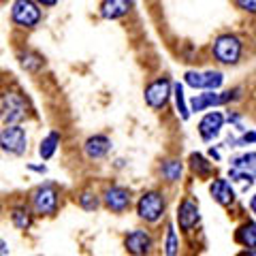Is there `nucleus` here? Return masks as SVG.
Wrapping results in <instances>:
<instances>
[{
	"mask_svg": "<svg viewBox=\"0 0 256 256\" xmlns=\"http://www.w3.org/2000/svg\"><path fill=\"white\" fill-rule=\"evenodd\" d=\"M28 116L26 98L18 92H4L2 94V122L4 126L20 124Z\"/></svg>",
	"mask_w": 256,
	"mask_h": 256,
	"instance_id": "1",
	"label": "nucleus"
},
{
	"mask_svg": "<svg viewBox=\"0 0 256 256\" xmlns=\"http://www.w3.org/2000/svg\"><path fill=\"white\" fill-rule=\"evenodd\" d=\"M11 20L22 28H34L41 22V9L36 0H15L11 6Z\"/></svg>",
	"mask_w": 256,
	"mask_h": 256,
	"instance_id": "2",
	"label": "nucleus"
},
{
	"mask_svg": "<svg viewBox=\"0 0 256 256\" xmlns=\"http://www.w3.org/2000/svg\"><path fill=\"white\" fill-rule=\"evenodd\" d=\"M214 56L222 64H237L242 58V41L235 34H220L214 41Z\"/></svg>",
	"mask_w": 256,
	"mask_h": 256,
	"instance_id": "3",
	"label": "nucleus"
},
{
	"mask_svg": "<svg viewBox=\"0 0 256 256\" xmlns=\"http://www.w3.org/2000/svg\"><path fill=\"white\" fill-rule=\"evenodd\" d=\"M137 214H139V218L146 222H158L164 214V196L156 190L146 192L137 203Z\"/></svg>",
	"mask_w": 256,
	"mask_h": 256,
	"instance_id": "4",
	"label": "nucleus"
},
{
	"mask_svg": "<svg viewBox=\"0 0 256 256\" xmlns=\"http://www.w3.org/2000/svg\"><path fill=\"white\" fill-rule=\"evenodd\" d=\"M32 207L41 216H52L58 210V188L54 184H43L32 192Z\"/></svg>",
	"mask_w": 256,
	"mask_h": 256,
	"instance_id": "5",
	"label": "nucleus"
},
{
	"mask_svg": "<svg viewBox=\"0 0 256 256\" xmlns=\"http://www.w3.org/2000/svg\"><path fill=\"white\" fill-rule=\"evenodd\" d=\"M239 96V90H228V92H203V94H194V98L190 100V111H205L210 107H220V105H226V102L235 100Z\"/></svg>",
	"mask_w": 256,
	"mask_h": 256,
	"instance_id": "6",
	"label": "nucleus"
},
{
	"mask_svg": "<svg viewBox=\"0 0 256 256\" xmlns=\"http://www.w3.org/2000/svg\"><path fill=\"white\" fill-rule=\"evenodd\" d=\"M0 143H2V150L4 152H11V154H24L28 148V137H26V130L20 126V124H11V126H4L2 132H0Z\"/></svg>",
	"mask_w": 256,
	"mask_h": 256,
	"instance_id": "7",
	"label": "nucleus"
},
{
	"mask_svg": "<svg viewBox=\"0 0 256 256\" xmlns=\"http://www.w3.org/2000/svg\"><path fill=\"white\" fill-rule=\"evenodd\" d=\"M171 94H173V84L166 77H160L146 88V102L152 109H162L169 102Z\"/></svg>",
	"mask_w": 256,
	"mask_h": 256,
	"instance_id": "8",
	"label": "nucleus"
},
{
	"mask_svg": "<svg viewBox=\"0 0 256 256\" xmlns=\"http://www.w3.org/2000/svg\"><path fill=\"white\" fill-rule=\"evenodd\" d=\"M186 84L194 90H203V92H210V90H218V88L224 84V75L220 70H205V73H196V70H188L186 75Z\"/></svg>",
	"mask_w": 256,
	"mask_h": 256,
	"instance_id": "9",
	"label": "nucleus"
},
{
	"mask_svg": "<svg viewBox=\"0 0 256 256\" xmlns=\"http://www.w3.org/2000/svg\"><path fill=\"white\" fill-rule=\"evenodd\" d=\"M222 126H224V116L220 111H210V114H205L201 118V122H198V134H201L203 141L210 143L222 132Z\"/></svg>",
	"mask_w": 256,
	"mask_h": 256,
	"instance_id": "10",
	"label": "nucleus"
},
{
	"mask_svg": "<svg viewBox=\"0 0 256 256\" xmlns=\"http://www.w3.org/2000/svg\"><path fill=\"white\" fill-rule=\"evenodd\" d=\"M124 246L132 256H146L152 250V237H150L148 230L137 228V230H132V233L126 235Z\"/></svg>",
	"mask_w": 256,
	"mask_h": 256,
	"instance_id": "11",
	"label": "nucleus"
},
{
	"mask_svg": "<svg viewBox=\"0 0 256 256\" xmlns=\"http://www.w3.org/2000/svg\"><path fill=\"white\" fill-rule=\"evenodd\" d=\"M105 205L107 210L116 212V214H122L128 210V205H130V192L122 186H111L105 190Z\"/></svg>",
	"mask_w": 256,
	"mask_h": 256,
	"instance_id": "12",
	"label": "nucleus"
},
{
	"mask_svg": "<svg viewBox=\"0 0 256 256\" xmlns=\"http://www.w3.org/2000/svg\"><path fill=\"white\" fill-rule=\"evenodd\" d=\"M178 224H180V228L182 230H190L194 224L198 222V205L192 201V198H184V201L180 203V207H178Z\"/></svg>",
	"mask_w": 256,
	"mask_h": 256,
	"instance_id": "13",
	"label": "nucleus"
},
{
	"mask_svg": "<svg viewBox=\"0 0 256 256\" xmlns=\"http://www.w3.org/2000/svg\"><path fill=\"white\" fill-rule=\"evenodd\" d=\"M210 192H212V196L216 198V203H220L224 207L235 201V190H233V186H230V182L224 180V178L214 180L212 186H210Z\"/></svg>",
	"mask_w": 256,
	"mask_h": 256,
	"instance_id": "14",
	"label": "nucleus"
},
{
	"mask_svg": "<svg viewBox=\"0 0 256 256\" xmlns=\"http://www.w3.org/2000/svg\"><path fill=\"white\" fill-rule=\"evenodd\" d=\"M132 0H102L100 4V15L105 20H120L130 11Z\"/></svg>",
	"mask_w": 256,
	"mask_h": 256,
	"instance_id": "15",
	"label": "nucleus"
},
{
	"mask_svg": "<svg viewBox=\"0 0 256 256\" xmlns=\"http://www.w3.org/2000/svg\"><path fill=\"white\" fill-rule=\"evenodd\" d=\"M86 156L88 158H92V160H98L102 156H107L109 154V150H111V141L105 137V134H94V137H90L86 141Z\"/></svg>",
	"mask_w": 256,
	"mask_h": 256,
	"instance_id": "16",
	"label": "nucleus"
},
{
	"mask_svg": "<svg viewBox=\"0 0 256 256\" xmlns=\"http://www.w3.org/2000/svg\"><path fill=\"white\" fill-rule=\"evenodd\" d=\"M237 244H242L246 248H256V222H246L237 230Z\"/></svg>",
	"mask_w": 256,
	"mask_h": 256,
	"instance_id": "17",
	"label": "nucleus"
},
{
	"mask_svg": "<svg viewBox=\"0 0 256 256\" xmlns=\"http://www.w3.org/2000/svg\"><path fill=\"white\" fill-rule=\"evenodd\" d=\"M58 146H60V134L58 132H50L47 137H43L41 146H38V154H41L43 160H50V158H54Z\"/></svg>",
	"mask_w": 256,
	"mask_h": 256,
	"instance_id": "18",
	"label": "nucleus"
},
{
	"mask_svg": "<svg viewBox=\"0 0 256 256\" xmlns=\"http://www.w3.org/2000/svg\"><path fill=\"white\" fill-rule=\"evenodd\" d=\"M173 98H175V107H178V116L182 120H188L190 118V107L186 102V94H184V86L178 82L173 84Z\"/></svg>",
	"mask_w": 256,
	"mask_h": 256,
	"instance_id": "19",
	"label": "nucleus"
},
{
	"mask_svg": "<svg viewBox=\"0 0 256 256\" xmlns=\"http://www.w3.org/2000/svg\"><path fill=\"white\" fill-rule=\"evenodd\" d=\"M11 222L20 230H26V228H30V224H32V216H30V212L26 210V207H13L11 210Z\"/></svg>",
	"mask_w": 256,
	"mask_h": 256,
	"instance_id": "20",
	"label": "nucleus"
},
{
	"mask_svg": "<svg viewBox=\"0 0 256 256\" xmlns=\"http://www.w3.org/2000/svg\"><path fill=\"white\" fill-rule=\"evenodd\" d=\"M190 166L192 171H194L196 175H201V178H205V175L212 173V164L205 160L203 154H198V152H192L190 154Z\"/></svg>",
	"mask_w": 256,
	"mask_h": 256,
	"instance_id": "21",
	"label": "nucleus"
},
{
	"mask_svg": "<svg viewBox=\"0 0 256 256\" xmlns=\"http://www.w3.org/2000/svg\"><path fill=\"white\" fill-rule=\"evenodd\" d=\"M160 171H162V178H164L166 182H180L184 166H182L180 160H166Z\"/></svg>",
	"mask_w": 256,
	"mask_h": 256,
	"instance_id": "22",
	"label": "nucleus"
},
{
	"mask_svg": "<svg viewBox=\"0 0 256 256\" xmlns=\"http://www.w3.org/2000/svg\"><path fill=\"white\" fill-rule=\"evenodd\" d=\"M77 203H79V207H82V210H86V212H94L96 207H98V196H96L94 192L86 190V192H82V194L77 196Z\"/></svg>",
	"mask_w": 256,
	"mask_h": 256,
	"instance_id": "23",
	"label": "nucleus"
},
{
	"mask_svg": "<svg viewBox=\"0 0 256 256\" xmlns=\"http://www.w3.org/2000/svg\"><path fill=\"white\" fill-rule=\"evenodd\" d=\"M178 250H180L178 235H175V228L169 226L166 228V239H164V256H178Z\"/></svg>",
	"mask_w": 256,
	"mask_h": 256,
	"instance_id": "24",
	"label": "nucleus"
},
{
	"mask_svg": "<svg viewBox=\"0 0 256 256\" xmlns=\"http://www.w3.org/2000/svg\"><path fill=\"white\" fill-rule=\"evenodd\" d=\"M233 169H256V152H250V154H244V156H239V158H233Z\"/></svg>",
	"mask_w": 256,
	"mask_h": 256,
	"instance_id": "25",
	"label": "nucleus"
},
{
	"mask_svg": "<svg viewBox=\"0 0 256 256\" xmlns=\"http://www.w3.org/2000/svg\"><path fill=\"white\" fill-rule=\"evenodd\" d=\"M233 143V148H246V146H252V143H256V130H250V132H244L242 137L237 139H228L226 146H230Z\"/></svg>",
	"mask_w": 256,
	"mask_h": 256,
	"instance_id": "26",
	"label": "nucleus"
},
{
	"mask_svg": "<svg viewBox=\"0 0 256 256\" xmlns=\"http://www.w3.org/2000/svg\"><path fill=\"white\" fill-rule=\"evenodd\" d=\"M22 66L28 68V70H36V68L43 66V60L36 58V56H32V54H26V56H22Z\"/></svg>",
	"mask_w": 256,
	"mask_h": 256,
	"instance_id": "27",
	"label": "nucleus"
},
{
	"mask_svg": "<svg viewBox=\"0 0 256 256\" xmlns=\"http://www.w3.org/2000/svg\"><path fill=\"white\" fill-rule=\"evenodd\" d=\"M235 4H237L242 11H248V13L256 15V0H235Z\"/></svg>",
	"mask_w": 256,
	"mask_h": 256,
	"instance_id": "28",
	"label": "nucleus"
},
{
	"mask_svg": "<svg viewBox=\"0 0 256 256\" xmlns=\"http://www.w3.org/2000/svg\"><path fill=\"white\" fill-rule=\"evenodd\" d=\"M38 4H43V6H54L56 2H58V0H36Z\"/></svg>",
	"mask_w": 256,
	"mask_h": 256,
	"instance_id": "29",
	"label": "nucleus"
},
{
	"mask_svg": "<svg viewBox=\"0 0 256 256\" xmlns=\"http://www.w3.org/2000/svg\"><path fill=\"white\" fill-rule=\"evenodd\" d=\"M250 210H252V214L256 216V194H252V198H250Z\"/></svg>",
	"mask_w": 256,
	"mask_h": 256,
	"instance_id": "30",
	"label": "nucleus"
},
{
	"mask_svg": "<svg viewBox=\"0 0 256 256\" xmlns=\"http://www.w3.org/2000/svg\"><path fill=\"white\" fill-rule=\"evenodd\" d=\"M30 169H32V171H38V173H45V166H34V164H30Z\"/></svg>",
	"mask_w": 256,
	"mask_h": 256,
	"instance_id": "31",
	"label": "nucleus"
},
{
	"mask_svg": "<svg viewBox=\"0 0 256 256\" xmlns=\"http://www.w3.org/2000/svg\"><path fill=\"white\" fill-rule=\"evenodd\" d=\"M239 256H256V250H246V252H242Z\"/></svg>",
	"mask_w": 256,
	"mask_h": 256,
	"instance_id": "32",
	"label": "nucleus"
},
{
	"mask_svg": "<svg viewBox=\"0 0 256 256\" xmlns=\"http://www.w3.org/2000/svg\"><path fill=\"white\" fill-rule=\"evenodd\" d=\"M252 173H254V178H256V169H252Z\"/></svg>",
	"mask_w": 256,
	"mask_h": 256,
	"instance_id": "33",
	"label": "nucleus"
}]
</instances>
